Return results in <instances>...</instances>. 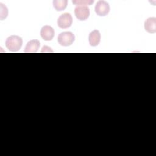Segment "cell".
<instances>
[{
	"mask_svg": "<svg viewBox=\"0 0 156 156\" xmlns=\"http://www.w3.org/2000/svg\"><path fill=\"white\" fill-rule=\"evenodd\" d=\"M23 44L22 38L18 35H11L5 41L6 48L12 52H17Z\"/></svg>",
	"mask_w": 156,
	"mask_h": 156,
	"instance_id": "cell-1",
	"label": "cell"
},
{
	"mask_svg": "<svg viewBox=\"0 0 156 156\" xmlns=\"http://www.w3.org/2000/svg\"><path fill=\"white\" fill-rule=\"evenodd\" d=\"M75 40L74 35L71 32H63L58 36V42L63 46H68L73 44Z\"/></svg>",
	"mask_w": 156,
	"mask_h": 156,
	"instance_id": "cell-2",
	"label": "cell"
},
{
	"mask_svg": "<svg viewBox=\"0 0 156 156\" xmlns=\"http://www.w3.org/2000/svg\"><path fill=\"white\" fill-rule=\"evenodd\" d=\"M73 23V18L70 13H65L62 14L57 20V25L62 29L69 27Z\"/></svg>",
	"mask_w": 156,
	"mask_h": 156,
	"instance_id": "cell-3",
	"label": "cell"
},
{
	"mask_svg": "<svg viewBox=\"0 0 156 156\" xmlns=\"http://www.w3.org/2000/svg\"><path fill=\"white\" fill-rule=\"evenodd\" d=\"M95 12L96 14L101 16H106L110 12V5L105 1H99L95 6Z\"/></svg>",
	"mask_w": 156,
	"mask_h": 156,
	"instance_id": "cell-4",
	"label": "cell"
},
{
	"mask_svg": "<svg viewBox=\"0 0 156 156\" xmlns=\"http://www.w3.org/2000/svg\"><path fill=\"white\" fill-rule=\"evenodd\" d=\"M74 14L79 20L85 21L90 16V9L87 6L79 5L74 9Z\"/></svg>",
	"mask_w": 156,
	"mask_h": 156,
	"instance_id": "cell-5",
	"label": "cell"
},
{
	"mask_svg": "<svg viewBox=\"0 0 156 156\" xmlns=\"http://www.w3.org/2000/svg\"><path fill=\"white\" fill-rule=\"evenodd\" d=\"M40 35L44 40L50 41L54 38V30L50 26H44L40 30Z\"/></svg>",
	"mask_w": 156,
	"mask_h": 156,
	"instance_id": "cell-6",
	"label": "cell"
},
{
	"mask_svg": "<svg viewBox=\"0 0 156 156\" xmlns=\"http://www.w3.org/2000/svg\"><path fill=\"white\" fill-rule=\"evenodd\" d=\"M40 47V41L38 40H32L29 41L24 49L25 53H35Z\"/></svg>",
	"mask_w": 156,
	"mask_h": 156,
	"instance_id": "cell-7",
	"label": "cell"
},
{
	"mask_svg": "<svg viewBox=\"0 0 156 156\" xmlns=\"http://www.w3.org/2000/svg\"><path fill=\"white\" fill-rule=\"evenodd\" d=\"M144 29L149 33L154 34L156 32V18L150 17L144 23Z\"/></svg>",
	"mask_w": 156,
	"mask_h": 156,
	"instance_id": "cell-8",
	"label": "cell"
},
{
	"mask_svg": "<svg viewBox=\"0 0 156 156\" xmlns=\"http://www.w3.org/2000/svg\"><path fill=\"white\" fill-rule=\"evenodd\" d=\"M89 43L91 46H98L101 41V34L99 30H94L92 31L88 36Z\"/></svg>",
	"mask_w": 156,
	"mask_h": 156,
	"instance_id": "cell-9",
	"label": "cell"
},
{
	"mask_svg": "<svg viewBox=\"0 0 156 156\" xmlns=\"http://www.w3.org/2000/svg\"><path fill=\"white\" fill-rule=\"evenodd\" d=\"M67 0H54L53 1V6L57 11H62L67 6Z\"/></svg>",
	"mask_w": 156,
	"mask_h": 156,
	"instance_id": "cell-10",
	"label": "cell"
},
{
	"mask_svg": "<svg viewBox=\"0 0 156 156\" xmlns=\"http://www.w3.org/2000/svg\"><path fill=\"white\" fill-rule=\"evenodd\" d=\"M72 2L77 6L83 5L86 6L87 5H91L94 2V1H73Z\"/></svg>",
	"mask_w": 156,
	"mask_h": 156,
	"instance_id": "cell-11",
	"label": "cell"
}]
</instances>
